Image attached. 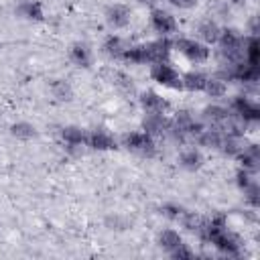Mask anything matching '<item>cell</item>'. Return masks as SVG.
<instances>
[{"label":"cell","mask_w":260,"mask_h":260,"mask_svg":"<svg viewBox=\"0 0 260 260\" xmlns=\"http://www.w3.org/2000/svg\"><path fill=\"white\" fill-rule=\"evenodd\" d=\"M152 26L158 30V32H173L175 30V18L169 14V12H162V10H154L152 12Z\"/></svg>","instance_id":"4"},{"label":"cell","mask_w":260,"mask_h":260,"mask_svg":"<svg viewBox=\"0 0 260 260\" xmlns=\"http://www.w3.org/2000/svg\"><path fill=\"white\" fill-rule=\"evenodd\" d=\"M63 138L69 142V144H83L87 142V134L79 128H65L63 130Z\"/></svg>","instance_id":"13"},{"label":"cell","mask_w":260,"mask_h":260,"mask_svg":"<svg viewBox=\"0 0 260 260\" xmlns=\"http://www.w3.org/2000/svg\"><path fill=\"white\" fill-rule=\"evenodd\" d=\"M171 254H173L175 258H191V256H193V254H191V250H187V248H185V244L177 246V248H175Z\"/></svg>","instance_id":"22"},{"label":"cell","mask_w":260,"mask_h":260,"mask_svg":"<svg viewBox=\"0 0 260 260\" xmlns=\"http://www.w3.org/2000/svg\"><path fill=\"white\" fill-rule=\"evenodd\" d=\"M142 2H150V0H142Z\"/></svg>","instance_id":"24"},{"label":"cell","mask_w":260,"mask_h":260,"mask_svg":"<svg viewBox=\"0 0 260 260\" xmlns=\"http://www.w3.org/2000/svg\"><path fill=\"white\" fill-rule=\"evenodd\" d=\"M203 89H205L211 98H217V95H223V91H225V83H223V79H219V77H207Z\"/></svg>","instance_id":"12"},{"label":"cell","mask_w":260,"mask_h":260,"mask_svg":"<svg viewBox=\"0 0 260 260\" xmlns=\"http://www.w3.org/2000/svg\"><path fill=\"white\" fill-rule=\"evenodd\" d=\"M87 144L93 146V148H114V138L108 132L98 130V132L87 136Z\"/></svg>","instance_id":"9"},{"label":"cell","mask_w":260,"mask_h":260,"mask_svg":"<svg viewBox=\"0 0 260 260\" xmlns=\"http://www.w3.org/2000/svg\"><path fill=\"white\" fill-rule=\"evenodd\" d=\"M53 93H55L59 100H69L71 89H69V85H67L65 81H57V83L53 85Z\"/></svg>","instance_id":"20"},{"label":"cell","mask_w":260,"mask_h":260,"mask_svg":"<svg viewBox=\"0 0 260 260\" xmlns=\"http://www.w3.org/2000/svg\"><path fill=\"white\" fill-rule=\"evenodd\" d=\"M169 128V120L162 114H148L144 118V130L146 134H160Z\"/></svg>","instance_id":"5"},{"label":"cell","mask_w":260,"mask_h":260,"mask_svg":"<svg viewBox=\"0 0 260 260\" xmlns=\"http://www.w3.org/2000/svg\"><path fill=\"white\" fill-rule=\"evenodd\" d=\"M12 134L18 136V138H30L35 132H32V128H30L28 124H16V126L12 128Z\"/></svg>","instance_id":"21"},{"label":"cell","mask_w":260,"mask_h":260,"mask_svg":"<svg viewBox=\"0 0 260 260\" xmlns=\"http://www.w3.org/2000/svg\"><path fill=\"white\" fill-rule=\"evenodd\" d=\"M124 144L130 148V150H134V152H138V154H146V156H150L152 152H154V144H152V138H150V134H142V132H132V134H126L124 136Z\"/></svg>","instance_id":"1"},{"label":"cell","mask_w":260,"mask_h":260,"mask_svg":"<svg viewBox=\"0 0 260 260\" xmlns=\"http://www.w3.org/2000/svg\"><path fill=\"white\" fill-rule=\"evenodd\" d=\"M128 20H130V10L126 6L116 4V6H112L108 10V22L110 24H114V26H126Z\"/></svg>","instance_id":"7"},{"label":"cell","mask_w":260,"mask_h":260,"mask_svg":"<svg viewBox=\"0 0 260 260\" xmlns=\"http://www.w3.org/2000/svg\"><path fill=\"white\" fill-rule=\"evenodd\" d=\"M205 81H207V77L203 73H193L191 71V73H187L181 79V85L187 87V89H191V91H201L205 87Z\"/></svg>","instance_id":"10"},{"label":"cell","mask_w":260,"mask_h":260,"mask_svg":"<svg viewBox=\"0 0 260 260\" xmlns=\"http://www.w3.org/2000/svg\"><path fill=\"white\" fill-rule=\"evenodd\" d=\"M71 59L77 63V65H87L89 63V49L87 47H83V45H75L73 49H71Z\"/></svg>","instance_id":"16"},{"label":"cell","mask_w":260,"mask_h":260,"mask_svg":"<svg viewBox=\"0 0 260 260\" xmlns=\"http://www.w3.org/2000/svg\"><path fill=\"white\" fill-rule=\"evenodd\" d=\"M142 106L146 108L148 114H162L167 110V102L160 95H156L154 91H146L142 95Z\"/></svg>","instance_id":"6"},{"label":"cell","mask_w":260,"mask_h":260,"mask_svg":"<svg viewBox=\"0 0 260 260\" xmlns=\"http://www.w3.org/2000/svg\"><path fill=\"white\" fill-rule=\"evenodd\" d=\"M205 116H207L211 122L219 124L221 120H225V118L230 116V112H228L225 108H217V106H213V108H207V110H205Z\"/></svg>","instance_id":"17"},{"label":"cell","mask_w":260,"mask_h":260,"mask_svg":"<svg viewBox=\"0 0 260 260\" xmlns=\"http://www.w3.org/2000/svg\"><path fill=\"white\" fill-rule=\"evenodd\" d=\"M126 49H128V47H126L124 41L118 39V37H112V39H108V43H106V51H108L110 55H114V57H122Z\"/></svg>","instance_id":"15"},{"label":"cell","mask_w":260,"mask_h":260,"mask_svg":"<svg viewBox=\"0 0 260 260\" xmlns=\"http://www.w3.org/2000/svg\"><path fill=\"white\" fill-rule=\"evenodd\" d=\"M234 108H236V112H238L244 120H256V118H258V108H256L254 104H250L246 98H238V100L234 102Z\"/></svg>","instance_id":"8"},{"label":"cell","mask_w":260,"mask_h":260,"mask_svg":"<svg viewBox=\"0 0 260 260\" xmlns=\"http://www.w3.org/2000/svg\"><path fill=\"white\" fill-rule=\"evenodd\" d=\"M175 6H181V8H189V6H193L197 0H171Z\"/></svg>","instance_id":"23"},{"label":"cell","mask_w":260,"mask_h":260,"mask_svg":"<svg viewBox=\"0 0 260 260\" xmlns=\"http://www.w3.org/2000/svg\"><path fill=\"white\" fill-rule=\"evenodd\" d=\"M152 77H154L156 81L165 83V85L181 87V77H179V73H177L171 65H167L165 61H160V63H154V65H152Z\"/></svg>","instance_id":"3"},{"label":"cell","mask_w":260,"mask_h":260,"mask_svg":"<svg viewBox=\"0 0 260 260\" xmlns=\"http://www.w3.org/2000/svg\"><path fill=\"white\" fill-rule=\"evenodd\" d=\"M20 12H24L28 18H41V6H39L37 2H32V0L24 2V4L20 6Z\"/></svg>","instance_id":"18"},{"label":"cell","mask_w":260,"mask_h":260,"mask_svg":"<svg viewBox=\"0 0 260 260\" xmlns=\"http://www.w3.org/2000/svg\"><path fill=\"white\" fill-rule=\"evenodd\" d=\"M181 160H183V165H185V167H189V169H197V167L201 165V156H199L195 150H189V152H185Z\"/></svg>","instance_id":"19"},{"label":"cell","mask_w":260,"mask_h":260,"mask_svg":"<svg viewBox=\"0 0 260 260\" xmlns=\"http://www.w3.org/2000/svg\"><path fill=\"white\" fill-rule=\"evenodd\" d=\"M183 242H181V238H179V234H175V232H162L160 234V246L162 248H167L169 252H173L177 246H181Z\"/></svg>","instance_id":"14"},{"label":"cell","mask_w":260,"mask_h":260,"mask_svg":"<svg viewBox=\"0 0 260 260\" xmlns=\"http://www.w3.org/2000/svg\"><path fill=\"white\" fill-rule=\"evenodd\" d=\"M199 35H201V39L203 41H207V43H215L217 39H219V28H217V24L215 22H211V20H207V22H203L201 26H199Z\"/></svg>","instance_id":"11"},{"label":"cell","mask_w":260,"mask_h":260,"mask_svg":"<svg viewBox=\"0 0 260 260\" xmlns=\"http://www.w3.org/2000/svg\"><path fill=\"white\" fill-rule=\"evenodd\" d=\"M177 49L185 55V57H189L191 61H205L207 59V55H209V51H207V47L205 45H201V43H195V41H189V39H181V41H177Z\"/></svg>","instance_id":"2"}]
</instances>
